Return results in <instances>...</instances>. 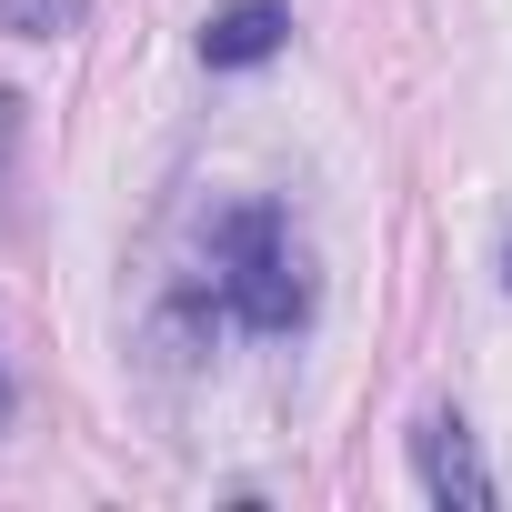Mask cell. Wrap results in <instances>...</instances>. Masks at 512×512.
<instances>
[{
	"label": "cell",
	"instance_id": "1",
	"mask_svg": "<svg viewBox=\"0 0 512 512\" xmlns=\"http://www.w3.org/2000/svg\"><path fill=\"white\" fill-rule=\"evenodd\" d=\"M211 282H221V302L251 322V332H292L302 312H312V272H302V241H292V221L282 211H231L221 231H211Z\"/></svg>",
	"mask_w": 512,
	"mask_h": 512
},
{
	"label": "cell",
	"instance_id": "2",
	"mask_svg": "<svg viewBox=\"0 0 512 512\" xmlns=\"http://www.w3.org/2000/svg\"><path fill=\"white\" fill-rule=\"evenodd\" d=\"M412 462H422V492H432V502H462V512L492 502V472L472 462V432H462L452 412H432V422L412 432Z\"/></svg>",
	"mask_w": 512,
	"mask_h": 512
},
{
	"label": "cell",
	"instance_id": "3",
	"mask_svg": "<svg viewBox=\"0 0 512 512\" xmlns=\"http://www.w3.org/2000/svg\"><path fill=\"white\" fill-rule=\"evenodd\" d=\"M292 41V11H272V0H241V11H221L211 31H201V61L211 71H251V61H272Z\"/></svg>",
	"mask_w": 512,
	"mask_h": 512
},
{
	"label": "cell",
	"instance_id": "4",
	"mask_svg": "<svg viewBox=\"0 0 512 512\" xmlns=\"http://www.w3.org/2000/svg\"><path fill=\"white\" fill-rule=\"evenodd\" d=\"M81 11H91V0H0V31H21V41H61V31H81Z\"/></svg>",
	"mask_w": 512,
	"mask_h": 512
},
{
	"label": "cell",
	"instance_id": "5",
	"mask_svg": "<svg viewBox=\"0 0 512 512\" xmlns=\"http://www.w3.org/2000/svg\"><path fill=\"white\" fill-rule=\"evenodd\" d=\"M0 422H11V382H0Z\"/></svg>",
	"mask_w": 512,
	"mask_h": 512
}]
</instances>
